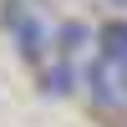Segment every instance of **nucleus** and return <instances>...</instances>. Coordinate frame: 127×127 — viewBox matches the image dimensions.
Here are the masks:
<instances>
[{
	"label": "nucleus",
	"mask_w": 127,
	"mask_h": 127,
	"mask_svg": "<svg viewBox=\"0 0 127 127\" xmlns=\"http://www.w3.org/2000/svg\"><path fill=\"white\" fill-rule=\"evenodd\" d=\"M87 92H92V102L97 107H107V112H127V66H112V61H92L87 66Z\"/></svg>",
	"instance_id": "obj_1"
},
{
	"label": "nucleus",
	"mask_w": 127,
	"mask_h": 127,
	"mask_svg": "<svg viewBox=\"0 0 127 127\" xmlns=\"http://www.w3.org/2000/svg\"><path fill=\"white\" fill-rule=\"evenodd\" d=\"M5 26H10V36H15V51H20L26 61H36L41 51H46V41H51L46 20H41L36 10H26V5H10V10H5Z\"/></svg>",
	"instance_id": "obj_2"
},
{
	"label": "nucleus",
	"mask_w": 127,
	"mask_h": 127,
	"mask_svg": "<svg viewBox=\"0 0 127 127\" xmlns=\"http://www.w3.org/2000/svg\"><path fill=\"white\" fill-rule=\"evenodd\" d=\"M97 56L112 61V66H127V20H102L97 26Z\"/></svg>",
	"instance_id": "obj_3"
},
{
	"label": "nucleus",
	"mask_w": 127,
	"mask_h": 127,
	"mask_svg": "<svg viewBox=\"0 0 127 127\" xmlns=\"http://www.w3.org/2000/svg\"><path fill=\"white\" fill-rule=\"evenodd\" d=\"M87 41H92V26H87V20H61V26H56V51H61V56L81 51Z\"/></svg>",
	"instance_id": "obj_4"
},
{
	"label": "nucleus",
	"mask_w": 127,
	"mask_h": 127,
	"mask_svg": "<svg viewBox=\"0 0 127 127\" xmlns=\"http://www.w3.org/2000/svg\"><path fill=\"white\" fill-rule=\"evenodd\" d=\"M41 92H46V97H66V92H71V66H66V61H56V66L46 71Z\"/></svg>",
	"instance_id": "obj_5"
},
{
	"label": "nucleus",
	"mask_w": 127,
	"mask_h": 127,
	"mask_svg": "<svg viewBox=\"0 0 127 127\" xmlns=\"http://www.w3.org/2000/svg\"><path fill=\"white\" fill-rule=\"evenodd\" d=\"M112 5H127V0H112Z\"/></svg>",
	"instance_id": "obj_6"
}]
</instances>
